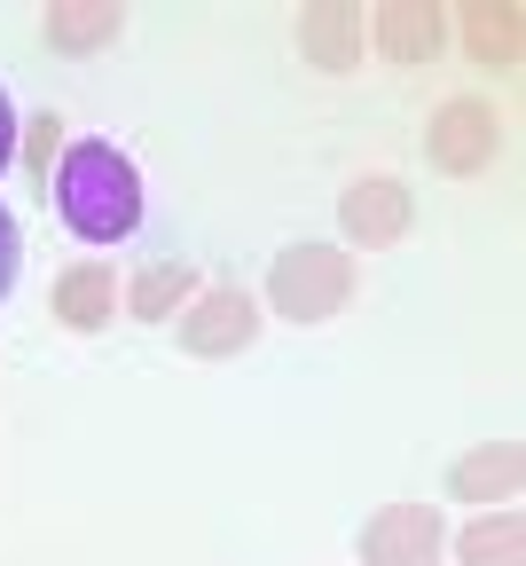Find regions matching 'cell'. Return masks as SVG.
I'll list each match as a JSON object with an SVG mask.
<instances>
[{"label": "cell", "instance_id": "cell-1", "mask_svg": "<svg viewBox=\"0 0 526 566\" xmlns=\"http://www.w3.org/2000/svg\"><path fill=\"white\" fill-rule=\"evenodd\" d=\"M48 197L63 212V229L80 244H126L141 229V174L118 142H63V158L48 174Z\"/></svg>", "mask_w": 526, "mask_h": 566}, {"label": "cell", "instance_id": "cell-2", "mask_svg": "<svg viewBox=\"0 0 526 566\" xmlns=\"http://www.w3.org/2000/svg\"><path fill=\"white\" fill-rule=\"evenodd\" d=\"M346 300H354V252H338V244H283L275 260H267V307L283 315V323H330V315H346Z\"/></svg>", "mask_w": 526, "mask_h": 566}, {"label": "cell", "instance_id": "cell-3", "mask_svg": "<svg viewBox=\"0 0 526 566\" xmlns=\"http://www.w3.org/2000/svg\"><path fill=\"white\" fill-rule=\"evenodd\" d=\"M424 158H432V174H448V181L487 174V166L503 158V111H495L487 95H448V103L432 111V126H424Z\"/></svg>", "mask_w": 526, "mask_h": 566}, {"label": "cell", "instance_id": "cell-4", "mask_svg": "<svg viewBox=\"0 0 526 566\" xmlns=\"http://www.w3.org/2000/svg\"><path fill=\"white\" fill-rule=\"evenodd\" d=\"M181 323V354H197V363H229V354H244L260 338V300L244 292V283H204V292L173 315Z\"/></svg>", "mask_w": 526, "mask_h": 566}, {"label": "cell", "instance_id": "cell-5", "mask_svg": "<svg viewBox=\"0 0 526 566\" xmlns=\"http://www.w3.org/2000/svg\"><path fill=\"white\" fill-rule=\"evenodd\" d=\"M440 551H448L440 504H386L361 527V566H432Z\"/></svg>", "mask_w": 526, "mask_h": 566}, {"label": "cell", "instance_id": "cell-6", "mask_svg": "<svg viewBox=\"0 0 526 566\" xmlns=\"http://www.w3.org/2000/svg\"><path fill=\"white\" fill-rule=\"evenodd\" d=\"M409 189L393 181V174H361V181H346L338 189V229H346V244L354 252H386V244H401L409 237Z\"/></svg>", "mask_w": 526, "mask_h": 566}, {"label": "cell", "instance_id": "cell-7", "mask_svg": "<svg viewBox=\"0 0 526 566\" xmlns=\"http://www.w3.org/2000/svg\"><path fill=\"white\" fill-rule=\"evenodd\" d=\"M369 48L401 71H417L448 48V9L440 0H386V9H369Z\"/></svg>", "mask_w": 526, "mask_h": 566}, {"label": "cell", "instance_id": "cell-8", "mask_svg": "<svg viewBox=\"0 0 526 566\" xmlns=\"http://www.w3.org/2000/svg\"><path fill=\"white\" fill-rule=\"evenodd\" d=\"M48 315L71 331V338H95L118 323V268L111 260H71L48 292Z\"/></svg>", "mask_w": 526, "mask_h": 566}, {"label": "cell", "instance_id": "cell-9", "mask_svg": "<svg viewBox=\"0 0 526 566\" xmlns=\"http://www.w3.org/2000/svg\"><path fill=\"white\" fill-rule=\"evenodd\" d=\"M361 40H369V9H354V0H307L298 9V55L330 80L361 63Z\"/></svg>", "mask_w": 526, "mask_h": 566}, {"label": "cell", "instance_id": "cell-10", "mask_svg": "<svg viewBox=\"0 0 526 566\" xmlns=\"http://www.w3.org/2000/svg\"><path fill=\"white\" fill-rule=\"evenodd\" d=\"M518 472H526L518 441H480V449H464L448 464V495H456V504H480V512H503L518 495Z\"/></svg>", "mask_w": 526, "mask_h": 566}, {"label": "cell", "instance_id": "cell-11", "mask_svg": "<svg viewBox=\"0 0 526 566\" xmlns=\"http://www.w3.org/2000/svg\"><path fill=\"white\" fill-rule=\"evenodd\" d=\"M40 32H48L55 55H95V48H111L126 32V9L118 0H55V9L40 17Z\"/></svg>", "mask_w": 526, "mask_h": 566}, {"label": "cell", "instance_id": "cell-12", "mask_svg": "<svg viewBox=\"0 0 526 566\" xmlns=\"http://www.w3.org/2000/svg\"><path fill=\"white\" fill-rule=\"evenodd\" d=\"M197 292H204L197 260H149V268L126 283V315H134V323H173Z\"/></svg>", "mask_w": 526, "mask_h": 566}, {"label": "cell", "instance_id": "cell-13", "mask_svg": "<svg viewBox=\"0 0 526 566\" xmlns=\"http://www.w3.org/2000/svg\"><path fill=\"white\" fill-rule=\"evenodd\" d=\"M464 48L480 71H518V9L511 0H472L464 9Z\"/></svg>", "mask_w": 526, "mask_h": 566}, {"label": "cell", "instance_id": "cell-14", "mask_svg": "<svg viewBox=\"0 0 526 566\" xmlns=\"http://www.w3.org/2000/svg\"><path fill=\"white\" fill-rule=\"evenodd\" d=\"M456 558H464V566H518V558H526V520H518V504L480 512V520L456 535Z\"/></svg>", "mask_w": 526, "mask_h": 566}, {"label": "cell", "instance_id": "cell-15", "mask_svg": "<svg viewBox=\"0 0 526 566\" xmlns=\"http://www.w3.org/2000/svg\"><path fill=\"white\" fill-rule=\"evenodd\" d=\"M17 158L32 166V181H48V174H55V158H63V118H55V111L24 118V134H17Z\"/></svg>", "mask_w": 526, "mask_h": 566}, {"label": "cell", "instance_id": "cell-16", "mask_svg": "<svg viewBox=\"0 0 526 566\" xmlns=\"http://www.w3.org/2000/svg\"><path fill=\"white\" fill-rule=\"evenodd\" d=\"M17 268H24V237H17V212L0 205V300L17 292Z\"/></svg>", "mask_w": 526, "mask_h": 566}, {"label": "cell", "instance_id": "cell-17", "mask_svg": "<svg viewBox=\"0 0 526 566\" xmlns=\"http://www.w3.org/2000/svg\"><path fill=\"white\" fill-rule=\"evenodd\" d=\"M17 134H24V118H17V103H9V87H0V174L17 166Z\"/></svg>", "mask_w": 526, "mask_h": 566}]
</instances>
